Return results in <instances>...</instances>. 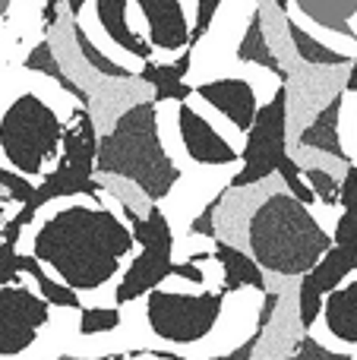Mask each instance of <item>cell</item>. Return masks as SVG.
<instances>
[{"mask_svg": "<svg viewBox=\"0 0 357 360\" xmlns=\"http://www.w3.org/2000/svg\"><path fill=\"white\" fill-rule=\"evenodd\" d=\"M190 63H193V51L183 48V54L177 57L174 63H158L155 57L152 60H143V70H139V79L152 86V98L162 105V101H187L193 95V86H187V73Z\"/></svg>", "mask_w": 357, "mask_h": 360, "instance_id": "16", "label": "cell"}, {"mask_svg": "<svg viewBox=\"0 0 357 360\" xmlns=\"http://www.w3.org/2000/svg\"><path fill=\"white\" fill-rule=\"evenodd\" d=\"M219 6H221V0H196V22L190 25V48H196V44L209 35Z\"/></svg>", "mask_w": 357, "mask_h": 360, "instance_id": "31", "label": "cell"}, {"mask_svg": "<svg viewBox=\"0 0 357 360\" xmlns=\"http://www.w3.org/2000/svg\"><path fill=\"white\" fill-rule=\"evenodd\" d=\"M168 360H190V357H183V354H174V351H171V357Z\"/></svg>", "mask_w": 357, "mask_h": 360, "instance_id": "39", "label": "cell"}, {"mask_svg": "<svg viewBox=\"0 0 357 360\" xmlns=\"http://www.w3.org/2000/svg\"><path fill=\"white\" fill-rule=\"evenodd\" d=\"M120 209H124V218L133 231V240L139 243V253L133 256V262L124 269L117 288H114V304L126 307L155 288H162L164 278H171V272H174V231H171L168 215L158 202H149L145 215H136L133 205L126 202H120Z\"/></svg>", "mask_w": 357, "mask_h": 360, "instance_id": "7", "label": "cell"}, {"mask_svg": "<svg viewBox=\"0 0 357 360\" xmlns=\"http://www.w3.org/2000/svg\"><path fill=\"white\" fill-rule=\"evenodd\" d=\"M139 6L149 29V44L155 51H183L190 48V19L181 0H130ZM193 51V48H190Z\"/></svg>", "mask_w": 357, "mask_h": 360, "instance_id": "13", "label": "cell"}, {"mask_svg": "<svg viewBox=\"0 0 357 360\" xmlns=\"http://www.w3.org/2000/svg\"><path fill=\"white\" fill-rule=\"evenodd\" d=\"M212 259L221 266V275H225L228 291H240V288H253V291H259V294L269 291L263 266H259L247 250H240V247H234V243L219 240V237H215Z\"/></svg>", "mask_w": 357, "mask_h": 360, "instance_id": "17", "label": "cell"}, {"mask_svg": "<svg viewBox=\"0 0 357 360\" xmlns=\"http://www.w3.org/2000/svg\"><path fill=\"white\" fill-rule=\"evenodd\" d=\"M0 360H4V357H0Z\"/></svg>", "mask_w": 357, "mask_h": 360, "instance_id": "42", "label": "cell"}, {"mask_svg": "<svg viewBox=\"0 0 357 360\" xmlns=\"http://www.w3.org/2000/svg\"><path fill=\"white\" fill-rule=\"evenodd\" d=\"M0 186H4V193L10 196V202H16V205H22L25 199L32 196V190H35L32 177L19 174V171L6 168V165H0Z\"/></svg>", "mask_w": 357, "mask_h": 360, "instance_id": "30", "label": "cell"}, {"mask_svg": "<svg viewBox=\"0 0 357 360\" xmlns=\"http://www.w3.org/2000/svg\"><path fill=\"white\" fill-rule=\"evenodd\" d=\"M228 288L221 291H200V294H181V291H155L145 294V323L155 338L168 345H200L215 332L221 313H225Z\"/></svg>", "mask_w": 357, "mask_h": 360, "instance_id": "8", "label": "cell"}, {"mask_svg": "<svg viewBox=\"0 0 357 360\" xmlns=\"http://www.w3.org/2000/svg\"><path fill=\"white\" fill-rule=\"evenodd\" d=\"M301 174L304 180H307V186L313 190V196H316V202H323V205H329V209H335L339 205V196H342V180L335 177V174H329L326 168H301Z\"/></svg>", "mask_w": 357, "mask_h": 360, "instance_id": "28", "label": "cell"}, {"mask_svg": "<svg viewBox=\"0 0 357 360\" xmlns=\"http://www.w3.org/2000/svg\"><path fill=\"white\" fill-rule=\"evenodd\" d=\"M171 275H177V278H187V281H193V285H202V281H206V275H202L200 262H193V259L174 262V272H171Z\"/></svg>", "mask_w": 357, "mask_h": 360, "instance_id": "35", "label": "cell"}, {"mask_svg": "<svg viewBox=\"0 0 357 360\" xmlns=\"http://www.w3.org/2000/svg\"><path fill=\"white\" fill-rule=\"evenodd\" d=\"M63 120L41 95L22 92L0 114V152L6 168L25 177H44L57 165L63 143Z\"/></svg>", "mask_w": 357, "mask_h": 360, "instance_id": "6", "label": "cell"}, {"mask_svg": "<svg viewBox=\"0 0 357 360\" xmlns=\"http://www.w3.org/2000/svg\"><path fill=\"white\" fill-rule=\"evenodd\" d=\"M278 300H282L278 291H266L263 307H259V316H257V326H253L250 335H247L234 351H228V354H215L209 360H253V354L259 351V342H263L266 329H269V323H272V316H275V310H278Z\"/></svg>", "mask_w": 357, "mask_h": 360, "instance_id": "26", "label": "cell"}, {"mask_svg": "<svg viewBox=\"0 0 357 360\" xmlns=\"http://www.w3.org/2000/svg\"><path fill=\"white\" fill-rule=\"evenodd\" d=\"M6 202H10V196H6V193H0V209H4Z\"/></svg>", "mask_w": 357, "mask_h": 360, "instance_id": "38", "label": "cell"}, {"mask_svg": "<svg viewBox=\"0 0 357 360\" xmlns=\"http://www.w3.org/2000/svg\"><path fill=\"white\" fill-rule=\"evenodd\" d=\"M19 275H22V269H19L16 243L0 240V285H13V281H19Z\"/></svg>", "mask_w": 357, "mask_h": 360, "instance_id": "33", "label": "cell"}, {"mask_svg": "<svg viewBox=\"0 0 357 360\" xmlns=\"http://www.w3.org/2000/svg\"><path fill=\"white\" fill-rule=\"evenodd\" d=\"M70 19H73V16H70ZM73 38H76V48H79L82 60H86L95 73L108 76V79H133V70L124 67V63H117V60H111V57H108L105 51H101L98 44L89 38V32L82 29L79 19H73Z\"/></svg>", "mask_w": 357, "mask_h": 360, "instance_id": "25", "label": "cell"}, {"mask_svg": "<svg viewBox=\"0 0 357 360\" xmlns=\"http://www.w3.org/2000/svg\"><path fill=\"white\" fill-rule=\"evenodd\" d=\"M177 133H181L187 158L200 168H228V165L240 162V152L209 124V117H202L187 101L177 105Z\"/></svg>", "mask_w": 357, "mask_h": 360, "instance_id": "11", "label": "cell"}, {"mask_svg": "<svg viewBox=\"0 0 357 360\" xmlns=\"http://www.w3.org/2000/svg\"><path fill=\"white\" fill-rule=\"evenodd\" d=\"M60 4H67V13L73 19L82 16V6L89 4V0H44V10H41V25L44 32H51L57 25V10H60Z\"/></svg>", "mask_w": 357, "mask_h": 360, "instance_id": "34", "label": "cell"}, {"mask_svg": "<svg viewBox=\"0 0 357 360\" xmlns=\"http://www.w3.org/2000/svg\"><path fill=\"white\" fill-rule=\"evenodd\" d=\"M240 63H253L259 70H269L278 82H288V67L278 60V54L272 51L269 38H266V29H263V10H253L250 13V22L244 29V38L238 41V51H234Z\"/></svg>", "mask_w": 357, "mask_h": 360, "instance_id": "20", "label": "cell"}, {"mask_svg": "<svg viewBox=\"0 0 357 360\" xmlns=\"http://www.w3.org/2000/svg\"><path fill=\"white\" fill-rule=\"evenodd\" d=\"M10 4H13V0H0V16H4V13L10 10Z\"/></svg>", "mask_w": 357, "mask_h": 360, "instance_id": "37", "label": "cell"}, {"mask_svg": "<svg viewBox=\"0 0 357 360\" xmlns=\"http://www.w3.org/2000/svg\"><path fill=\"white\" fill-rule=\"evenodd\" d=\"M342 215L335 221L332 243H351L357 240V165H345V177H342Z\"/></svg>", "mask_w": 357, "mask_h": 360, "instance_id": "24", "label": "cell"}, {"mask_svg": "<svg viewBox=\"0 0 357 360\" xmlns=\"http://www.w3.org/2000/svg\"><path fill=\"white\" fill-rule=\"evenodd\" d=\"M95 152H98V130L95 120L89 114L86 105H79L70 117V124L63 127V143H60V158L57 165L41 177V184H35L32 196L19 205V212L0 228V240L16 243L25 224H32V218L54 199H70V196H89L101 199L105 184L95 177Z\"/></svg>", "mask_w": 357, "mask_h": 360, "instance_id": "4", "label": "cell"}, {"mask_svg": "<svg viewBox=\"0 0 357 360\" xmlns=\"http://www.w3.org/2000/svg\"><path fill=\"white\" fill-rule=\"evenodd\" d=\"M288 360H354L351 351H329L323 342H316L313 335H304L301 342L294 345V351H291Z\"/></svg>", "mask_w": 357, "mask_h": 360, "instance_id": "29", "label": "cell"}, {"mask_svg": "<svg viewBox=\"0 0 357 360\" xmlns=\"http://www.w3.org/2000/svg\"><path fill=\"white\" fill-rule=\"evenodd\" d=\"M354 139H357V127H354Z\"/></svg>", "mask_w": 357, "mask_h": 360, "instance_id": "41", "label": "cell"}, {"mask_svg": "<svg viewBox=\"0 0 357 360\" xmlns=\"http://www.w3.org/2000/svg\"><path fill=\"white\" fill-rule=\"evenodd\" d=\"M120 307H82L79 310V335L82 338H92V335H108L120 326Z\"/></svg>", "mask_w": 357, "mask_h": 360, "instance_id": "27", "label": "cell"}, {"mask_svg": "<svg viewBox=\"0 0 357 360\" xmlns=\"http://www.w3.org/2000/svg\"><path fill=\"white\" fill-rule=\"evenodd\" d=\"M275 6H278L282 13H288V10H291V0H275Z\"/></svg>", "mask_w": 357, "mask_h": 360, "instance_id": "36", "label": "cell"}, {"mask_svg": "<svg viewBox=\"0 0 357 360\" xmlns=\"http://www.w3.org/2000/svg\"><path fill=\"white\" fill-rule=\"evenodd\" d=\"M285 22H288V38H291V44H294V54L301 57L304 63H310V67H351V60H354L351 54L323 44L320 38L310 35L294 16L285 13Z\"/></svg>", "mask_w": 357, "mask_h": 360, "instance_id": "21", "label": "cell"}, {"mask_svg": "<svg viewBox=\"0 0 357 360\" xmlns=\"http://www.w3.org/2000/svg\"><path fill=\"white\" fill-rule=\"evenodd\" d=\"M19 269H22V275H32V281L38 285V294H41L51 307H63V310H76V313L82 310L79 291L63 285L60 278H51V275L44 272V266L32 253H19Z\"/></svg>", "mask_w": 357, "mask_h": 360, "instance_id": "22", "label": "cell"}, {"mask_svg": "<svg viewBox=\"0 0 357 360\" xmlns=\"http://www.w3.org/2000/svg\"><path fill=\"white\" fill-rule=\"evenodd\" d=\"M95 4V19H98L101 32L117 44L120 51L133 54L136 60H152L155 57V48L149 44V38H143L126 19V10H130V0H92Z\"/></svg>", "mask_w": 357, "mask_h": 360, "instance_id": "15", "label": "cell"}, {"mask_svg": "<svg viewBox=\"0 0 357 360\" xmlns=\"http://www.w3.org/2000/svg\"><path fill=\"white\" fill-rule=\"evenodd\" d=\"M51 323V304L32 288L0 285V357L25 354Z\"/></svg>", "mask_w": 357, "mask_h": 360, "instance_id": "9", "label": "cell"}, {"mask_svg": "<svg viewBox=\"0 0 357 360\" xmlns=\"http://www.w3.org/2000/svg\"><path fill=\"white\" fill-rule=\"evenodd\" d=\"M133 231L108 205H67L32 240V256L73 291H98L120 272L133 250Z\"/></svg>", "mask_w": 357, "mask_h": 360, "instance_id": "1", "label": "cell"}, {"mask_svg": "<svg viewBox=\"0 0 357 360\" xmlns=\"http://www.w3.org/2000/svg\"><path fill=\"white\" fill-rule=\"evenodd\" d=\"M351 272H357V240L351 243H332L326 253L320 256L310 272L301 275V288H297V319L310 332V326L320 319L323 297L342 285Z\"/></svg>", "mask_w": 357, "mask_h": 360, "instance_id": "10", "label": "cell"}, {"mask_svg": "<svg viewBox=\"0 0 357 360\" xmlns=\"http://www.w3.org/2000/svg\"><path fill=\"white\" fill-rule=\"evenodd\" d=\"M304 19L316 25V29L329 32V35H342L357 44V0H291Z\"/></svg>", "mask_w": 357, "mask_h": 360, "instance_id": "19", "label": "cell"}, {"mask_svg": "<svg viewBox=\"0 0 357 360\" xmlns=\"http://www.w3.org/2000/svg\"><path fill=\"white\" fill-rule=\"evenodd\" d=\"M247 253L278 278H301L332 247V231H326L307 202L294 193H269L253 209L247 221Z\"/></svg>", "mask_w": 357, "mask_h": 360, "instance_id": "3", "label": "cell"}, {"mask_svg": "<svg viewBox=\"0 0 357 360\" xmlns=\"http://www.w3.org/2000/svg\"><path fill=\"white\" fill-rule=\"evenodd\" d=\"M323 323H326V332L335 338V342L354 348L357 345V278L354 281H342L335 291H329L323 297Z\"/></svg>", "mask_w": 357, "mask_h": 360, "instance_id": "18", "label": "cell"}, {"mask_svg": "<svg viewBox=\"0 0 357 360\" xmlns=\"http://www.w3.org/2000/svg\"><path fill=\"white\" fill-rule=\"evenodd\" d=\"M342 105H345V92H335L332 98L320 108V114L301 130L297 146H301V149H310V152H323V155L335 158V162H342V165H351V155L345 152V146H342V133H339Z\"/></svg>", "mask_w": 357, "mask_h": 360, "instance_id": "14", "label": "cell"}, {"mask_svg": "<svg viewBox=\"0 0 357 360\" xmlns=\"http://www.w3.org/2000/svg\"><path fill=\"white\" fill-rule=\"evenodd\" d=\"M193 95H200L209 108H215V111L240 133L250 130L253 117H257V111H259L257 89H253L250 79H240V76H221V79L200 82V86L193 89Z\"/></svg>", "mask_w": 357, "mask_h": 360, "instance_id": "12", "label": "cell"}, {"mask_svg": "<svg viewBox=\"0 0 357 360\" xmlns=\"http://www.w3.org/2000/svg\"><path fill=\"white\" fill-rule=\"evenodd\" d=\"M22 67H25V70H32V73H41V76H48V79H54L57 86H60L63 92L70 95V98H76L79 105H86V108H89V92L79 86V82H73L67 73H63V67L57 63L54 48H51L48 38H41V41H38L35 48L29 51V54H25Z\"/></svg>", "mask_w": 357, "mask_h": 360, "instance_id": "23", "label": "cell"}, {"mask_svg": "<svg viewBox=\"0 0 357 360\" xmlns=\"http://www.w3.org/2000/svg\"><path fill=\"white\" fill-rule=\"evenodd\" d=\"M247 143L240 152V171L228 180V190H244V186L263 184L272 174L285 180V190L294 193L301 202L313 205L316 196L301 174V165L288 152V82H278L272 98L259 105L253 127L244 133Z\"/></svg>", "mask_w": 357, "mask_h": 360, "instance_id": "5", "label": "cell"}, {"mask_svg": "<svg viewBox=\"0 0 357 360\" xmlns=\"http://www.w3.org/2000/svg\"><path fill=\"white\" fill-rule=\"evenodd\" d=\"M95 174L126 180L149 202H162L174 193L183 171L162 143L155 98H143L136 105H130L114 120L111 130L105 136H98Z\"/></svg>", "mask_w": 357, "mask_h": 360, "instance_id": "2", "label": "cell"}, {"mask_svg": "<svg viewBox=\"0 0 357 360\" xmlns=\"http://www.w3.org/2000/svg\"><path fill=\"white\" fill-rule=\"evenodd\" d=\"M228 193V190H225ZM225 193H219V196L212 199V202L206 205V209L200 212V215L190 221V234H196V237H209V240H215L219 237V231H215V212L221 209V202H225Z\"/></svg>", "mask_w": 357, "mask_h": 360, "instance_id": "32", "label": "cell"}, {"mask_svg": "<svg viewBox=\"0 0 357 360\" xmlns=\"http://www.w3.org/2000/svg\"><path fill=\"white\" fill-rule=\"evenodd\" d=\"M60 360H73V357H60Z\"/></svg>", "mask_w": 357, "mask_h": 360, "instance_id": "40", "label": "cell"}]
</instances>
